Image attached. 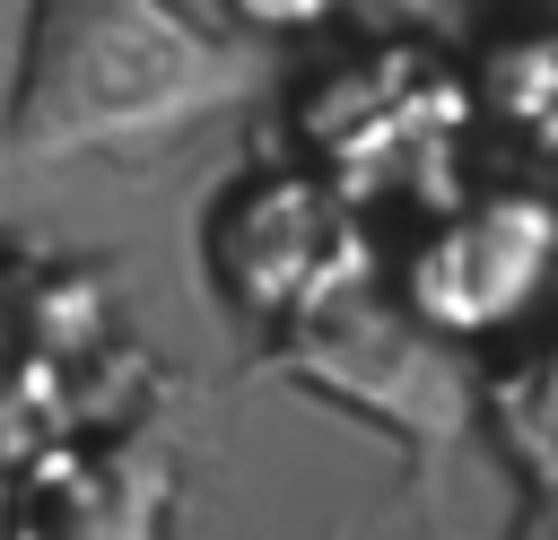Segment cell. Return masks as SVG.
<instances>
[{
  "label": "cell",
  "mask_w": 558,
  "mask_h": 540,
  "mask_svg": "<svg viewBox=\"0 0 558 540\" xmlns=\"http://www.w3.org/2000/svg\"><path fill=\"white\" fill-rule=\"evenodd\" d=\"M262 44L183 0H26V44L0 113V165H131L253 105Z\"/></svg>",
  "instance_id": "1"
},
{
  "label": "cell",
  "mask_w": 558,
  "mask_h": 540,
  "mask_svg": "<svg viewBox=\"0 0 558 540\" xmlns=\"http://www.w3.org/2000/svg\"><path fill=\"white\" fill-rule=\"evenodd\" d=\"M270 366L296 392L384 427L410 453V479L427 505H445V470L488 427V375L471 366V348L436 331L427 314H410L401 287H375V270L288 314L270 331Z\"/></svg>",
  "instance_id": "2"
},
{
  "label": "cell",
  "mask_w": 558,
  "mask_h": 540,
  "mask_svg": "<svg viewBox=\"0 0 558 540\" xmlns=\"http://www.w3.org/2000/svg\"><path fill=\"white\" fill-rule=\"evenodd\" d=\"M209 279L235 314L253 322H288L305 305H323L331 287L366 279V226L349 209V183L305 174V165H253L218 192L209 209Z\"/></svg>",
  "instance_id": "3"
},
{
  "label": "cell",
  "mask_w": 558,
  "mask_h": 540,
  "mask_svg": "<svg viewBox=\"0 0 558 540\" xmlns=\"http://www.w3.org/2000/svg\"><path fill=\"white\" fill-rule=\"evenodd\" d=\"M549 270H558V209L541 192H480L410 244L401 296L410 314H427L471 348V340H497L514 314H532Z\"/></svg>",
  "instance_id": "4"
},
{
  "label": "cell",
  "mask_w": 558,
  "mask_h": 540,
  "mask_svg": "<svg viewBox=\"0 0 558 540\" xmlns=\"http://www.w3.org/2000/svg\"><path fill=\"white\" fill-rule=\"evenodd\" d=\"M488 435L532 496H558V331L506 375H488Z\"/></svg>",
  "instance_id": "5"
},
{
  "label": "cell",
  "mask_w": 558,
  "mask_h": 540,
  "mask_svg": "<svg viewBox=\"0 0 558 540\" xmlns=\"http://www.w3.org/2000/svg\"><path fill=\"white\" fill-rule=\"evenodd\" d=\"M340 0H218V17L253 44H288V35H314Z\"/></svg>",
  "instance_id": "6"
},
{
  "label": "cell",
  "mask_w": 558,
  "mask_h": 540,
  "mask_svg": "<svg viewBox=\"0 0 558 540\" xmlns=\"http://www.w3.org/2000/svg\"><path fill=\"white\" fill-rule=\"evenodd\" d=\"M506 540H558V496H532V505H523V523H514Z\"/></svg>",
  "instance_id": "7"
}]
</instances>
